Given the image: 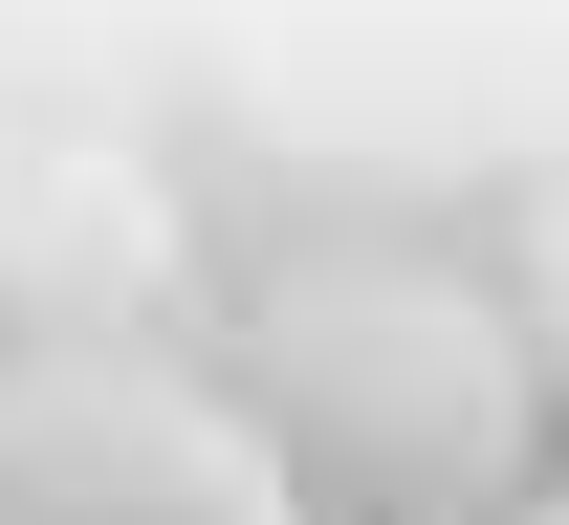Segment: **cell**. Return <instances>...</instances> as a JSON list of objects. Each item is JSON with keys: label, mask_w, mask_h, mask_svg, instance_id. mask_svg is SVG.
<instances>
[{"label": "cell", "mask_w": 569, "mask_h": 525, "mask_svg": "<svg viewBox=\"0 0 569 525\" xmlns=\"http://www.w3.org/2000/svg\"><path fill=\"white\" fill-rule=\"evenodd\" d=\"M219 394H241V438L284 460L307 525H503L526 438H548V373H526L503 285L438 263V241H307L241 306Z\"/></svg>", "instance_id": "1"}, {"label": "cell", "mask_w": 569, "mask_h": 525, "mask_svg": "<svg viewBox=\"0 0 569 525\" xmlns=\"http://www.w3.org/2000/svg\"><path fill=\"white\" fill-rule=\"evenodd\" d=\"M0 525H307L241 394L176 351H0Z\"/></svg>", "instance_id": "2"}, {"label": "cell", "mask_w": 569, "mask_h": 525, "mask_svg": "<svg viewBox=\"0 0 569 525\" xmlns=\"http://www.w3.org/2000/svg\"><path fill=\"white\" fill-rule=\"evenodd\" d=\"M503 329H526V373L569 394V175H548V220H526V285H503Z\"/></svg>", "instance_id": "3"}, {"label": "cell", "mask_w": 569, "mask_h": 525, "mask_svg": "<svg viewBox=\"0 0 569 525\" xmlns=\"http://www.w3.org/2000/svg\"><path fill=\"white\" fill-rule=\"evenodd\" d=\"M503 525H569V482H526V504H503Z\"/></svg>", "instance_id": "4"}]
</instances>
